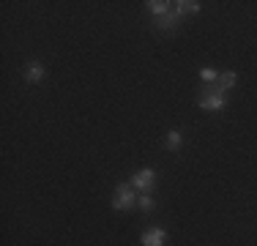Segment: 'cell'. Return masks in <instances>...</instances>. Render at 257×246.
Returning <instances> with one entry per match:
<instances>
[{
  "instance_id": "4",
  "label": "cell",
  "mask_w": 257,
  "mask_h": 246,
  "mask_svg": "<svg viewBox=\"0 0 257 246\" xmlns=\"http://www.w3.org/2000/svg\"><path fill=\"white\" fill-rule=\"evenodd\" d=\"M140 241H143V246H164L167 243V232L162 227H154V230H145L140 235Z\"/></svg>"
},
{
  "instance_id": "1",
  "label": "cell",
  "mask_w": 257,
  "mask_h": 246,
  "mask_svg": "<svg viewBox=\"0 0 257 246\" xmlns=\"http://www.w3.org/2000/svg\"><path fill=\"white\" fill-rule=\"evenodd\" d=\"M134 202H137V197H134L132 186H126V183H120V186L115 189L112 208H115V211H128V208H134Z\"/></svg>"
},
{
  "instance_id": "10",
  "label": "cell",
  "mask_w": 257,
  "mask_h": 246,
  "mask_svg": "<svg viewBox=\"0 0 257 246\" xmlns=\"http://www.w3.org/2000/svg\"><path fill=\"white\" fill-rule=\"evenodd\" d=\"M181 132H167V137H164V148H170V151H175V148H181Z\"/></svg>"
},
{
  "instance_id": "11",
  "label": "cell",
  "mask_w": 257,
  "mask_h": 246,
  "mask_svg": "<svg viewBox=\"0 0 257 246\" xmlns=\"http://www.w3.org/2000/svg\"><path fill=\"white\" fill-rule=\"evenodd\" d=\"M200 79H203V82H216L219 71H213L211 66H205V69H200Z\"/></svg>"
},
{
  "instance_id": "7",
  "label": "cell",
  "mask_w": 257,
  "mask_h": 246,
  "mask_svg": "<svg viewBox=\"0 0 257 246\" xmlns=\"http://www.w3.org/2000/svg\"><path fill=\"white\" fill-rule=\"evenodd\" d=\"M175 6V14H178V17H183V14H197V11H200V3H197V0H178V3H173Z\"/></svg>"
},
{
  "instance_id": "3",
  "label": "cell",
  "mask_w": 257,
  "mask_h": 246,
  "mask_svg": "<svg viewBox=\"0 0 257 246\" xmlns=\"http://www.w3.org/2000/svg\"><path fill=\"white\" fill-rule=\"evenodd\" d=\"M224 107H227V101L222 93H205L200 98V109H208V112H222Z\"/></svg>"
},
{
  "instance_id": "5",
  "label": "cell",
  "mask_w": 257,
  "mask_h": 246,
  "mask_svg": "<svg viewBox=\"0 0 257 246\" xmlns=\"http://www.w3.org/2000/svg\"><path fill=\"white\" fill-rule=\"evenodd\" d=\"M44 77H47L44 63H39V60H30L28 69H25V79H28V82H41Z\"/></svg>"
},
{
  "instance_id": "2",
  "label": "cell",
  "mask_w": 257,
  "mask_h": 246,
  "mask_svg": "<svg viewBox=\"0 0 257 246\" xmlns=\"http://www.w3.org/2000/svg\"><path fill=\"white\" fill-rule=\"evenodd\" d=\"M154 181H156V172L151 170V167H145V170L134 172V178H132V186H134V189H140L143 194H148L151 189H154Z\"/></svg>"
},
{
  "instance_id": "12",
  "label": "cell",
  "mask_w": 257,
  "mask_h": 246,
  "mask_svg": "<svg viewBox=\"0 0 257 246\" xmlns=\"http://www.w3.org/2000/svg\"><path fill=\"white\" fill-rule=\"evenodd\" d=\"M137 205L143 208V211H154V208H156V202H154V197H151V194H143V197L137 200Z\"/></svg>"
},
{
  "instance_id": "6",
  "label": "cell",
  "mask_w": 257,
  "mask_h": 246,
  "mask_svg": "<svg viewBox=\"0 0 257 246\" xmlns=\"http://www.w3.org/2000/svg\"><path fill=\"white\" fill-rule=\"evenodd\" d=\"M235 85H238V74L224 71V74H219V79H216V93H224V90L235 88Z\"/></svg>"
},
{
  "instance_id": "8",
  "label": "cell",
  "mask_w": 257,
  "mask_h": 246,
  "mask_svg": "<svg viewBox=\"0 0 257 246\" xmlns=\"http://www.w3.org/2000/svg\"><path fill=\"white\" fill-rule=\"evenodd\" d=\"M178 22H181V17L175 14V11H170V14H164V17H159V20H156V28H162V30H175V28H178Z\"/></svg>"
},
{
  "instance_id": "9",
  "label": "cell",
  "mask_w": 257,
  "mask_h": 246,
  "mask_svg": "<svg viewBox=\"0 0 257 246\" xmlns=\"http://www.w3.org/2000/svg\"><path fill=\"white\" fill-rule=\"evenodd\" d=\"M148 11H151V14H154L156 20H159V17L170 14L173 9H170V3H164V0H148Z\"/></svg>"
}]
</instances>
